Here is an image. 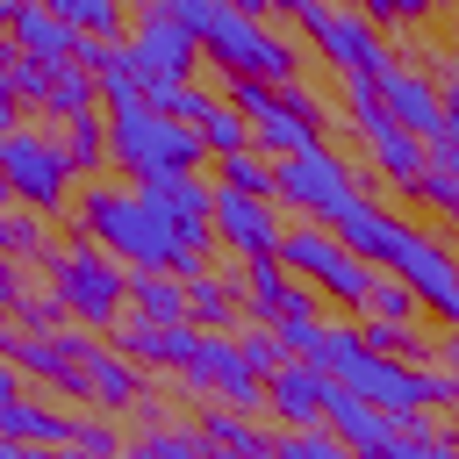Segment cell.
I'll return each mask as SVG.
<instances>
[{"instance_id": "9a60e30c", "label": "cell", "mask_w": 459, "mask_h": 459, "mask_svg": "<svg viewBox=\"0 0 459 459\" xmlns=\"http://www.w3.org/2000/svg\"><path fill=\"white\" fill-rule=\"evenodd\" d=\"M0 437H7V445H36V452H72V445H79V416L36 402L29 380L7 366V373H0Z\"/></svg>"}, {"instance_id": "d6a6232c", "label": "cell", "mask_w": 459, "mask_h": 459, "mask_svg": "<svg viewBox=\"0 0 459 459\" xmlns=\"http://www.w3.org/2000/svg\"><path fill=\"white\" fill-rule=\"evenodd\" d=\"M129 459H215V452L201 445V430H179V423H151V430L129 445Z\"/></svg>"}, {"instance_id": "5bb4252c", "label": "cell", "mask_w": 459, "mask_h": 459, "mask_svg": "<svg viewBox=\"0 0 459 459\" xmlns=\"http://www.w3.org/2000/svg\"><path fill=\"white\" fill-rule=\"evenodd\" d=\"M194 394H208V402H222V409H237V416H258L265 409V373L244 359V344L237 337H201V351L186 359V373H179Z\"/></svg>"}, {"instance_id": "9c48e42d", "label": "cell", "mask_w": 459, "mask_h": 459, "mask_svg": "<svg viewBox=\"0 0 459 459\" xmlns=\"http://www.w3.org/2000/svg\"><path fill=\"white\" fill-rule=\"evenodd\" d=\"M0 179L14 194V208H36V215H57L72 201V158L57 143V129H7L0 136Z\"/></svg>"}, {"instance_id": "8d00e7d4", "label": "cell", "mask_w": 459, "mask_h": 459, "mask_svg": "<svg viewBox=\"0 0 459 459\" xmlns=\"http://www.w3.org/2000/svg\"><path fill=\"white\" fill-rule=\"evenodd\" d=\"M237 344H244V359H251V366H258L265 380H273L280 366H294V359H287V344H280L273 330H258V323H251V330H237Z\"/></svg>"}, {"instance_id": "4dcf8cb0", "label": "cell", "mask_w": 459, "mask_h": 459, "mask_svg": "<svg viewBox=\"0 0 459 459\" xmlns=\"http://www.w3.org/2000/svg\"><path fill=\"white\" fill-rule=\"evenodd\" d=\"M0 251H7V265H29V258H50L57 244L43 237V215L36 208H7L0 215Z\"/></svg>"}, {"instance_id": "d590c367", "label": "cell", "mask_w": 459, "mask_h": 459, "mask_svg": "<svg viewBox=\"0 0 459 459\" xmlns=\"http://www.w3.org/2000/svg\"><path fill=\"white\" fill-rule=\"evenodd\" d=\"M151 108H158V115H172V122H186V129H201V122H208V115L222 108V100H215L208 86H194V79H186V86H172V93H158Z\"/></svg>"}, {"instance_id": "7402d4cb", "label": "cell", "mask_w": 459, "mask_h": 459, "mask_svg": "<svg viewBox=\"0 0 459 459\" xmlns=\"http://www.w3.org/2000/svg\"><path fill=\"white\" fill-rule=\"evenodd\" d=\"M115 351H122L129 366H165V373H186V359L201 351V330H194V323H172V330H165V323H136V316H129V323L115 330Z\"/></svg>"}, {"instance_id": "2e32d148", "label": "cell", "mask_w": 459, "mask_h": 459, "mask_svg": "<svg viewBox=\"0 0 459 459\" xmlns=\"http://www.w3.org/2000/svg\"><path fill=\"white\" fill-rule=\"evenodd\" d=\"M215 237L237 265H258V258H280L287 244V222H280V201H251V194H230L215 186Z\"/></svg>"}, {"instance_id": "cb8c5ba5", "label": "cell", "mask_w": 459, "mask_h": 459, "mask_svg": "<svg viewBox=\"0 0 459 459\" xmlns=\"http://www.w3.org/2000/svg\"><path fill=\"white\" fill-rule=\"evenodd\" d=\"M194 430H201V445H208L215 459H265V452L280 445L258 416H237V409H222V402H208V409L194 416Z\"/></svg>"}, {"instance_id": "4316f807", "label": "cell", "mask_w": 459, "mask_h": 459, "mask_svg": "<svg viewBox=\"0 0 459 459\" xmlns=\"http://www.w3.org/2000/svg\"><path fill=\"white\" fill-rule=\"evenodd\" d=\"M57 143H65L72 172H108V165H115V143H108V115H72V122H57Z\"/></svg>"}, {"instance_id": "52a82bcc", "label": "cell", "mask_w": 459, "mask_h": 459, "mask_svg": "<svg viewBox=\"0 0 459 459\" xmlns=\"http://www.w3.org/2000/svg\"><path fill=\"white\" fill-rule=\"evenodd\" d=\"M287 22L316 43V57L337 72V79H387L394 72V50L380 43V29L351 7H323V0H287Z\"/></svg>"}, {"instance_id": "30bf717a", "label": "cell", "mask_w": 459, "mask_h": 459, "mask_svg": "<svg viewBox=\"0 0 459 459\" xmlns=\"http://www.w3.org/2000/svg\"><path fill=\"white\" fill-rule=\"evenodd\" d=\"M366 186H359V172L337 158V151H308V158H287L280 165V208H294L301 222H337L351 201H359Z\"/></svg>"}, {"instance_id": "5b68a950", "label": "cell", "mask_w": 459, "mask_h": 459, "mask_svg": "<svg viewBox=\"0 0 459 459\" xmlns=\"http://www.w3.org/2000/svg\"><path fill=\"white\" fill-rule=\"evenodd\" d=\"M108 143H115V172H129V179H136V194H143V186H158V179H179V172H201V165H208L201 129H186V122L158 115L151 100H143V108L108 115Z\"/></svg>"}, {"instance_id": "f546056e", "label": "cell", "mask_w": 459, "mask_h": 459, "mask_svg": "<svg viewBox=\"0 0 459 459\" xmlns=\"http://www.w3.org/2000/svg\"><path fill=\"white\" fill-rule=\"evenodd\" d=\"M215 172H222L215 186H230V194H251V201H280V165H273V158H258V151H244V158H222Z\"/></svg>"}, {"instance_id": "836d02e7", "label": "cell", "mask_w": 459, "mask_h": 459, "mask_svg": "<svg viewBox=\"0 0 459 459\" xmlns=\"http://www.w3.org/2000/svg\"><path fill=\"white\" fill-rule=\"evenodd\" d=\"M201 143H208V158H215V165H222V158H244V151H251V122L222 100V108L201 122Z\"/></svg>"}, {"instance_id": "8fae6325", "label": "cell", "mask_w": 459, "mask_h": 459, "mask_svg": "<svg viewBox=\"0 0 459 459\" xmlns=\"http://www.w3.org/2000/svg\"><path fill=\"white\" fill-rule=\"evenodd\" d=\"M0 351H7V366L22 373V380H43V387H57V394H72V402H86V366H93V337L86 330H57V337H29V330H7L0 337Z\"/></svg>"}, {"instance_id": "60d3db41", "label": "cell", "mask_w": 459, "mask_h": 459, "mask_svg": "<svg viewBox=\"0 0 459 459\" xmlns=\"http://www.w3.org/2000/svg\"><path fill=\"white\" fill-rule=\"evenodd\" d=\"M437 93H445V115H452V129H459V65H445V79H437Z\"/></svg>"}, {"instance_id": "44dd1931", "label": "cell", "mask_w": 459, "mask_h": 459, "mask_svg": "<svg viewBox=\"0 0 459 459\" xmlns=\"http://www.w3.org/2000/svg\"><path fill=\"white\" fill-rule=\"evenodd\" d=\"M323 402H330V380L308 359H294L265 380V409L280 416V430H323Z\"/></svg>"}, {"instance_id": "f35d334b", "label": "cell", "mask_w": 459, "mask_h": 459, "mask_svg": "<svg viewBox=\"0 0 459 459\" xmlns=\"http://www.w3.org/2000/svg\"><path fill=\"white\" fill-rule=\"evenodd\" d=\"M79 452H93V459H122V452H115V416H79Z\"/></svg>"}, {"instance_id": "1f68e13d", "label": "cell", "mask_w": 459, "mask_h": 459, "mask_svg": "<svg viewBox=\"0 0 459 459\" xmlns=\"http://www.w3.org/2000/svg\"><path fill=\"white\" fill-rule=\"evenodd\" d=\"M359 337H366V351L402 359V366H430V351H437V337H423V330H394V323H359Z\"/></svg>"}, {"instance_id": "7c38bea8", "label": "cell", "mask_w": 459, "mask_h": 459, "mask_svg": "<svg viewBox=\"0 0 459 459\" xmlns=\"http://www.w3.org/2000/svg\"><path fill=\"white\" fill-rule=\"evenodd\" d=\"M330 230H337V237H344V244H351L373 273H387V280H402V265H409V258L423 251V237H430V230H416L409 215H387L373 194H359V201H351Z\"/></svg>"}, {"instance_id": "e575fe53", "label": "cell", "mask_w": 459, "mask_h": 459, "mask_svg": "<svg viewBox=\"0 0 459 459\" xmlns=\"http://www.w3.org/2000/svg\"><path fill=\"white\" fill-rule=\"evenodd\" d=\"M416 316H423V301L402 287V280H387L380 273V287H373V308H366V323H394V330H416Z\"/></svg>"}, {"instance_id": "d4e9b609", "label": "cell", "mask_w": 459, "mask_h": 459, "mask_svg": "<svg viewBox=\"0 0 459 459\" xmlns=\"http://www.w3.org/2000/svg\"><path fill=\"white\" fill-rule=\"evenodd\" d=\"M86 402H93L100 416L136 409V402H143V366H129L115 344H100V351H93V366H86Z\"/></svg>"}, {"instance_id": "603a6c76", "label": "cell", "mask_w": 459, "mask_h": 459, "mask_svg": "<svg viewBox=\"0 0 459 459\" xmlns=\"http://www.w3.org/2000/svg\"><path fill=\"white\" fill-rule=\"evenodd\" d=\"M251 308H244V280L230 273H201V280H186V323L201 330V337H237V323H244Z\"/></svg>"}, {"instance_id": "3957f363", "label": "cell", "mask_w": 459, "mask_h": 459, "mask_svg": "<svg viewBox=\"0 0 459 459\" xmlns=\"http://www.w3.org/2000/svg\"><path fill=\"white\" fill-rule=\"evenodd\" d=\"M172 14H179V29H186V36H201V57H215V65H222V79H265V86H294L301 50H294V36L265 29L258 14L222 7V0H172Z\"/></svg>"}, {"instance_id": "ba28073f", "label": "cell", "mask_w": 459, "mask_h": 459, "mask_svg": "<svg viewBox=\"0 0 459 459\" xmlns=\"http://www.w3.org/2000/svg\"><path fill=\"white\" fill-rule=\"evenodd\" d=\"M122 65L143 79V100H158V93H172V86H186V79H194V65H201V36H186V29H179L172 0H151V7L129 22Z\"/></svg>"}, {"instance_id": "ac0fdd59", "label": "cell", "mask_w": 459, "mask_h": 459, "mask_svg": "<svg viewBox=\"0 0 459 459\" xmlns=\"http://www.w3.org/2000/svg\"><path fill=\"white\" fill-rule=\"evenodd\" d=\"M0 29H7V43H14L22 57H36V65H50V72H57V65H79V50H86V36L57 22V7L0 0Z\"/></svg>"}, {"instance_id": "4fadbf2b", "label": "cell", "mask_w": 459, "mask_h": 459, "mask_svg": "<svg viewBox=\"0 0 459 459\" xmlns=\"http://www.w3.org/2000/svg\"><path fill=\"white\" fill-rule=\"evenodd\" d=\"M323 122H330V108L294 79V86H280V93H273V108L251 122V151H258V158H273V165L308 158V151H330V143H323Z\"/></svg>"}, {"instance_id": "83f0119b", "label": "cell", "mask_w": 459, "mask_h": 459, "mask_svg": "<svg viewBox=\"0 0 459 459\" xmlns=\"http://www.w3.org/2000/svg\"><path fill=\"white\" fill-rule=\"evenodd\" d=\"M43 115H57V122H72V115H100V79H93L86 65H57V72H50V100H43Z\"/></svg>"}, {"instance_id": "d6986e66", "label": "cell", "mask_w": 459, "mask_h": 459, "mask_svg": "<svg viewBox=\"0 0 459 459\" xmlns=\"http://www.w3.org/2000/svg\"><path fill=\"white\" fill-rule=\"evenodd\" d=\"M323 430H330L337 445H351L359 459H387V452H394V437H402V423H394V416H380V409H373L366 394H351L344 380H330Z\"/></svg>"}, {"instance_id": "b9f144b4", "label": "cell", "mask_w": 459, "mask_h": 459, "mask_svg": "<svg viewBox=\"0 0 459 459\" xmlns=\"http://www.w3.org/2000/svg\"><path fill=\"white\" fill-rule=\"evenodd\" d=\"M0 459H57V452H36V445H0Z\"/></svg>"}, {"instance_id": "74e56055", "label": "cell", "mask_w": 459, "mask_h": 459, "mask_svg": "<svg viewBox=\"0 0 459 459\" xmlns=\"http://www.w3.org/2000/svg\"><path fill=\"white\" fill-rule=\"evenodd\" d=\"M273 93H280V86H265V79H230V108H237L244 122H258V115L273 108Z\"/></svg>"}, {"instance_id": "ab89813d", "label": "cell", "mask_w": 459, "mask_h": 459, "mask_svg": "<svg viewBox=\"0 0 459 459\" xmlns=\"http://www.w3.org/2000/svg\"><path fill=\"white\" fill-rule=\"evenodd\" d=\"M437 366L452 373V409H445V416L459 423V330H445V337H437Z\"/></svg>"}, {"instance_id": "6da1fadb", "label": "cell", "mask_w": 459, "mask_h": 459, "mask_svg": "<svg viewBox=\"0 0 459 459\" xmlns=\"http://www.w3.org/2000/svg\"><path fill=\"white\" fill-rule=\"evenodd\" d=\"M308 366H316L323 380H344L351 394H366V402H373L380 416H394L402 430H423L430 409H452V373H445V366H402V359H380V351H366L359 323H323Z\"/></svg>"}, {"instance_id": "f1b7e54d", "label": "cell", "mask_w": 459, "mask_h": 459, "mask_svg": "<svg viewBox=\"0 0 459 459\" xmlns=\"http://www.w3.org/2000/svg\"><path fill=\"white\" fill-rule=\"evenodd\" d=\"M0 93H7L14 108H43V100H50V65L22 57L14 43H0Z\"/></svg>"}, {"instance_id": "484cf974", "label": "cell", "mask_w": 459, "mask_h": 459, "mask_svg": "<svg viewBox=\"0 0 459 459\" xmlns=\"http://www.w3.org/2000/svg\"><path fill=\"white\" fill-rule=\"evenodd\" d=\"M129 316L136 323H186V280L172 273H129Z\"/></svg>"}, {"instance_id": "e0dca14e", "label": "cell", "mask_w": 459, "mask_h": 459, "mask_svg": "<svg viewBox=\"0 0 459 459\" xmlns=\"http://www.w3.org/2000/svg\"><path fill=\"white\" fill-rule=\"evenodd\" d=\"M237 280H244V308H251V323L258 330H287V323H323L316 316V287L308 280H294L280 258H258V265H237Z\"/></svg>"}, {"instance_id": "7a4b0ae2", "label": "cell", "mask_w": 459, "mask_h": 459, "mask_svg": "<svg viewBox=\"0 0 459 459\" xmlns=\"http://www.w3.org/2000/svg\"><path fill=\"white\" fill-rule=\"evenodd\" d=\"M79 230L122 265V273H172V280H201V265H194V251H186V237H179V222L151 201V194H122V186H108V179H93L86 194H79Z\"/></svg>"}, {"instance_id": "277c9868", "label": "cell", "mask_w": 459, "mask_h": 459, "mask_svg": "<svg viewBox=\"0 0 459 459\" xmlns=\"http://www.w3.org/2000/svg\"><path fill=\"white\" fill-rule=\"evenodd\" d=\"M43 273H50V294H57V308L86 330V337H100V330H122L129 323V273L86 237V230H72L50 258H43Z\"/></svg>"}, {"instance_id": "ffe728a7", "label": "cell", "mask_w": 459, "mask_h": 459, "mask_svg": "<svg viewBox=\"0 0 459 459\" xmlns=\"http://www.w3.org/2000/svg\"><path fill=\"white\" fill-rule=\"evenodd\" d=\"M380 108H387V115H394L409 136H423V143H437V136L452 129V115H445V93H437L423 72H402V65L380 79Z\"/></svg>"}, {"instance_id": "8992f818", "label": "cell", "mask_w": 459, "mask_h": 459, "mask_svg": "<svg viewBox=\"0 0 459 459\" xmlns=\"http://www.w3.org/2000/svg\"><path fill=\"white\" fill-rule=\"evenodd\" d=\"M280 265H287L294 280H308L316 294L344 301L351 316H366V308H373L380 273H373V265H366L337 230H323V222H294V230H287V244H280Z\"/></svg>"}, {"instance_id": "7bdbcfd3", "label": "cell", "mask_w": 459, "mask_h": 459, "mask_svg": "<svg viewBox=\"0 0 459 459\" xmlns=\"http://www.w3.org/2000/svg\"><path fill=\"white\" fill-rule=\"evenodd\" d=\"M122 459H129V452H122Z\"/></svg>"}]
</instances>
